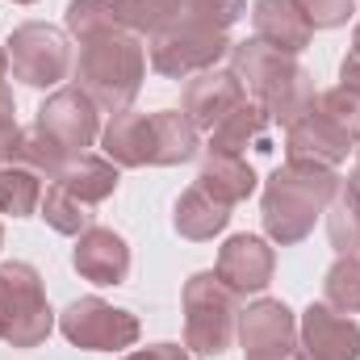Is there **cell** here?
Listing matches in <instances>:
<instances>
[{
    "label": "cell",
    "instance_id": "6da1fadb",
    "mask_svg": "<svg viewBox=\"0 0 360 360\" xmlns=\"http://www.w3.org/2000/svg\"><path fill=\"white\" fill-rule=\"evenodd\" d=\"M335 193H340L335 168L285 160L264 184V231H269V239L281 248L302 243L314 231V222L327 214Z\"/></svg>",
    "mask_w": 360,
    "mask_h": 360
},
{
    "label": "cell",
    "instance_id": "7a4b0ae2",
    "mask_svg": "<svg viewBox=\"0 0 360 360\" xmlns=\"http://www.w3.org/2000/svg\"><path fill=\"white\" fill-rule=\"evenodd\" d=\"M231 72L239 76L243 92L281 126L297 122L314 105V96H319L314 92V76L293 55L272 51L260 38H248V42L231 46Z\"/></svg>",
    "mask_w": 360,
    "mask_h": 360
},
{
    "label": "cell",
    "instance_id": "3957f363",
    "mask_svg": "<svg viewBox=\"0 0 360 360\" xmlns=\"http://www.w3.org/2000/svg\"><path fill=\"white\" fill-rule=\"evenodd\" d=\"M76 80L92 96V105L101 113H126L134 105V96L143 89L147 76V51L139 42V34L113 25L105 34H92L80 42V59H76Z\"/></svg>",
    "mask_w": 360,
    "mask_h": 360
},
{
    "label": "cell",
    "instance_id": "277c9868",
    "mask_svg": "<svg viewBox=\"0 0 360 360\" xmlns=\"http://www.w3.org/2000/svg\"><path fill=\"white\" fill-rule=\"evenodd\" d=\"M239 331V293L218 281V272H197L184 281V348L197 356H222Z\"/></svg>",
    "mask_w": 360,
    "mask_h": 360
},
{
    "label": "cell",
    "instance_id": "5b68a950",
    "mask_svg": "<svg viewBox=\"0 0 360 360\" xmlns=\"http://www.w3.org/2000/svg\"><path fill=\"white\" fill-rule=\"evenodd\" d=\"M231 38L226 30L201 21L197 13H180L172 25H164L160 34H151V68L168 80H188L197 72H210L222 55H231Z\"/></svg>",
    "mask_w": 360,
    "mask_h": 360
},
{
    "label": "cell",
    "instance_id": "8992f818",
    "mask_svg": "<svg viewBox=\"0 0 360 360\" xmlns=\"http://www.w3.org/2000/svg\"><path fill=\"white\" fill-rule=\"evenodd\" d=\"M55 327V310L46 306L42 276L34 264H0V340L13 348H38Z\"/></svg>",
    "mask_w": 360,
    "mask_h": 360
},
{
    "label": "cell",
    "instance_id": "52a82bcc",
    "mask_svg": "<svg viewBox=\"0 0 360 360\" xmlns=\"http://www.w3.org/2000/svg\"><path fill=\"white\" fill-rule=\"evenodd\" d=\"M8 68L30 89H55L72 76L76 59H72L63 30L46 25V21H25L8 38Z\"/></svg>",
    "mask_w": 360,
    "mask_h": 360
},
{
    "label": "cell",
    "instance_id": "ba28073f",
    "mask_svg": "<svg viewBox=\"0 0 360 360\" xmlns=\"http://www.w3.org/2000/svg\"><path fill=\"white\" fill-rule=\"evenodd\" d=\"M59 331L89 352H122L139 340V319L130 310H117L101 297H76L59 314Z\"/></svg>",
    "mask_w": 360,
    "mask_h": 360
},
{
    "label": "cell",
    "instance_id": "9c48e42d",
    "mask_svg": "<svg viewBox=\"0 0 360 360\" xmlns=\"http://www.w3.org/2000/svg\"><path fill=\"white\" fill-rule=\"evenodd\" d=\"M96 113L101 109L92 105L89 92L80 89V84H72V89H55L38 105V122L34 126H42L68 155H89V147L101 134Z\"/></svg>",
    "mask_w": 360,
    "mask_h": 360
},
{
    "label": "cell",
    "instance_id": "30bf717a",
    "mask_svg": "<svg viewBox=\"0 0 360 360\" xmlns=\"http://www.w3.org/2000/svg\"><path fill=\"white\" fill-rule=\"evenodd\" d=\"M239 344L248 360H272L285 352H297V319L285 302L260 297L248 310H239Z\"/></svg>",
    "mask_w": 360,
    "mask_h": 360
},
{
    "label": "cell",
    "instance_id": "8fae6325",
    "mask_svg": "<svg viewBox=\"0 0 360 360\" xmlns=\"http://www.w3.org/2000/svg\"><path fill=\"white\" fill-rule=\"evenodd\" d=\"M352 147H356V143L340 130V122H335L331 113H323L319 96H314V105H310L297 122L285 126V160H306V164L335 168V164L348 160Z\"/></svg>",
    "mask_w": 360,
    "mask_h": 360
},
{
    "label": "cell",
    "instance_id": "7c38bea8",
    "mask_svg": "<svg viewBox=\"0 0 360 360\" xmlns=\"http://www.w3.org/2000/svg\"><path fill=\"white\" fill-rule=\"evenodd\" d=\"M297 340H302V356L306 360H360V327L331 310L327 302L310 306L297 323Z\"/></svg>",
    "mask_w": 360,
    "mask_h": 360
},
{
    "label": "cell",
    "instance_id": "4fadbf2b",
    "mask_svg": "<svg viewBox=\"0 0 360 360\" xmlns=\"http://www.w3.org/2000/svg\"><path fill=\"white\" fill-rule=\"evenodd\" d=\"M214 272H218V281H222L226 289H235L239 297H243V293H260L272 281V272H276V252H272L260 235H235V239H226V248L218 252Z\"/></svg>",
    "mask_w": 360,
    "mask_h": 360
},
{
    "label": "cell",
    "instance_id": "5bb4252c",
    "mask_svg": "<svg viewBox=\"0 0 360 360\" xmlns=\"http://www.w3.org/2000/svg\"><path fill=\"white\" fill-rule=\"evenodd\" d=\"M248 101V92L239 84V76L235 72H218V68H210V72H197V76H188V84H184V117L197 126V130H214L231 109H239Z\"/></svg>",
    "mask_w": 360,
    "mask_h": 360
},
{
    "label": "cell",
    "instance_id": "9a60e30c",
    "mask_svg": "<svg viewBox=\"0 0 360 360\" xmlns=\"http://www.w3.org/2000/svg\"><path fill=\"white\" fill-rule=\"evenodd\" d=\"M76 272L92 285H122L130 276V248L117 231L109 226H89L84 235H76V252H72Z\"/></svg>",
    "mask_w": 360,
    "mask_h": 360
},
{
    "label": "cell",
    "instance_id": "2e32d148",
    "mask_svg": "<svg viewBox=\"0 0 360 360\" xmlns=\"http://www.w3.org/2000/svg\"><path fill=\"white\" fill-rule=\"evenodd\" d=\"M101 151L117 168H143L155 164V117L151 113H113V122L101 130Z\"/></svg>",
    "mask_w": 360,
    "mask_h": 360
},
{
    "label": "cell",
    "instance_id": "e0dca14e",
    "mask_svg": "<svg viewBox=\"0 0 360 360\" xmlns=\"http://www.w3.org/2000/svg\"><path fill=\"white\" fill-rule=\"evenodd\" d=\"M252 30L264 46L281 51V55H302L314 38V25L302 17V8L293 0H256Z\"/></svg>",
    "mask_w": 360,
    "mask_h": 360
},
{
    "label": "cell",
    "instance_id": "ac0fdd59",
    "mask_svg": "<svg viewBox=\"0 0 360 360\" xmlns=\"http://www.w3.org/2000/svg\"><path fill=\"white\" fill-rule=\"evenodd\" d=\"M269 126H272L269 113H264L256 101H243L239 109H231V113L210 130V151H218V155H243L248 147L272 151L269 147Z\"/></svg>",
    "mask_w": 360,
    "mask_h": 360
},
{
    "label": "cell",
    "instance_id": "d6986e66",
    "mask_svg": "<svg viewBox=\"0 0 360 360\" xmlns=\"http://www.w3.org/2000/svg\"><path fill=\"white\" fill-rule=\"evenodd\" d=\"M197 184L210 197H218L222 205H239V201H248L256 193V168L243 155H218V151H210L205 164H201V172H197Z\"/></svg>",
    "mask_w": 360,
    "mask_h": 360
},
{
    "label": "cell",
    "instance_id": "ffe728a7",
    "mask_svg": "<svg viewBox=\"0 0 360 360\" xmlns=\"http://www.w3.org/2000/svg\"><path fill=\"white\" fill-rule=\"evenodd\" d=\"M55 184L63 193H72L80 205L96 210L101 201H109L117 193V164L105 160V155H80V160L68 164V172L55 180Z\"/></svg>",
    "mask_w": 360,
    "mask_h": 360
},
{
    "label": "cell",
    "instance_id": "44dd1931",
    "mask_svg": "<svg viewBox=\"0 0 360 360\" xmlns=\"http://www.w3.org/2000/svg\"><path fill=\"white\" fill-rule=\"evenodd\" d=\"M176 231L184 239H193V243H205V239H214L226 222H231V205H222L218 197H210L201 184H193V188H184L176 201Z\"/></svg>",
    "mask_w": 360,
    "mask_h": 360
},
{
    "label": "cell",
    "instance_id": "7402d4cb",
    "mask_svg": "<svg viewBox=\"0 0 360 360\" xmlns=\"http://www.w3.org/2000/svg\"><path fill=\"white\" fill-rule=\"evenodd\" d=\"M327 235L340 256L360 260V164L352 168L348 180H340V193L327 205Z\"/></svg>",
    "mask_w": 360,
    "mask_h": 360
},
{
    "label": "cell",
    "instance_id": "603a6c76",
    "mask_svg": "<svg viewBox=\"0 0 360 360\" xmlns=\"http://www.w3.org/2000/svg\"><path fill=\"white\" fill-rule=\"evenodd\" d=\"M201 130L176 113V109H160L155 113V168H176V164H188L201 147L197 139Z\"/></svg>",
    "mask_w": 360,
    "mask_h": 360
},
{
    "label": "cell",
    "instance_id": "cb8c5ba5",
    "mask_svg": "<svg viewBox=\"0 0 360 360\" xmlns=\"http://www.w3.org/2000/svg\"><path fill=\"white\" fill-rule=\"evenodd\" d=\"M72 160H80V155H68L42 126H30V130H21V139H17V151H13V164H21V168H30V172H38L42 180H59L68 172V164Z\"/></svg>",
    "mask_w": 360,
    "mask_h": 360
},
{
    "label": "cell",
    "instance_id": "d4e9b609",
    "mask_svg": "<svg viewBox=\"0 0 360 360\" xmlns=\"http://www.w3.org/2000/svg\"><path fill=\"white\" fill-rule=\"evenodd\" d=\"M184 4L188 0H109V8H113V21L122 25V30H130V34H160L164 25H172L180 13H184Z\"/></svg>",
    "mask_w": 360,
    "mask_h": 360
},
{
    "label": "cell",
    "instance_id": "484cf974",
    "mask_svg": "<svg viewBox=\"0 0 360 360\" xmlns=\"http://www.w3.org/2000/svg\"><path fill=\"white\" fill-rule=\"evenodd\" d=\"M42 205V176L21 168V164H0V214L8 218H30Z\"/></svg>",
    "mask_w": 360,
    "mask_h": 360
},
{
    "label": "cell",
    "instance_id": "4316f807",
    "mask_svg": "<svg viewBox=\"0 0 360 360\" xmlns=\"http://www.w3.org/2000/svg\"><path fill=\"white\" fill-rule=\"evenodd\" d=\"M42 218H46V226L51 231H59V235H84L92 226V218H96V210L89 205H80L72 193H63L59 184H51L46 193H42Z\"/></svg>",
    "mask_w": 360,
    "mask_h": 360
},
{
    "label": "cell",
    "instance_id": "83f0119b",
    "mask_svg": "<svg viewBox=\"0 0 360 360\" xmlns=\"http://www.w3.org/2000/svg\"><path fill=\"white\" fill-rule=\"evenodd\" d=\"M323 302L340 314H360V260L340 256L323 276Z\"/></svg>",
    "mask_w": 360,
    "mask_h": 360
},
{
    "label": "cell",
    "instance_id": "f1b7e54d",
    "mask_svg": "<svg viewBox=\"0 0 360 360\" xmlns=\"http://www.w3.org/2000/svg\"><path fill=\"white\" fill-rule=\"evenodd\" d=\"M117 21H113V8H109V0H72L68 4V30L84 42L92 34H105V30H113Z\"/></svg>",
    "mask_w": 360,
    "mask_h": 360
},
{
    "label": "cell",
    "instance_id": "f546056e",
    "mask_svg": "<svg viewBox=\"0 0 360 360\" xmlns=\"http://www.w3.org/2000/svg\"><path fill=\"white\" fill-rule=\"evenodd\" d=\"M319 105H323V113H331L335 122H340V130L360 143V92L352 89H331V92H319Z\"/></svg>",
    "mask_w": 360,
    "mask_h": 360
},
{
    "label": "cell",
    "instance_id": "4dcf8cb0",
    "mask_svg": "<svg viewBox=\"0 0 360 360\" xmlns=\"http://www.w3.org/2000/svg\"><path fill=\"white\" fill-rule=\"evenodd\" d=\"M302 8V17L314 25V30H335L352 17V4L356 0H293Z\"/></svg>",
    "mask_w": 360,
    "mask_h": 360
},
{
    "label": "cell",
    "instance_id": "1f68e13d",
    "mask_svg": "<svg viewBox=\"0 0 360 360\" xmlns=\"http://www.w3.org/2000/svg\"><path fill=\"white\" fill-rule=\"evenodd\" d=\"M188 13H197L201 21H210L218 30H231L243 17V0H188Z\"/></svg>",
    "mask_w": 360,
    "mask_h": 360
},
{
    "label": "cell",
    "instance_id": "d6a6232c",
    "mask_svg": "<svg viewBox=\"0 0 360 360\" xmlns=\"http://www.w3.org/2000/svg\"><path fill=\"white\" fill-rule=\"evenodd\" d=\"M17 139H21V130H17V117H13V113H0V164H8V160H13V151H17Z\"/></svg>",
    "mask_w": 360,
    "mask_h": 360
},
{
    "label": "cell",
    "instance_id": "836d02e7",
    "mask_svg": "<svg viewBox=\"0 0 360 360\" xmlns=\"http://www.w3.org/2000/svg\"><path fill=\"white\" fill-rule=\"evenodd\" d=\"M126 360H193V356H188V348H180V344H155V348L130 352Z\"/></svg>",
    "mask_w": 360,
    "mask_h": 360
},
{
    "label": "cell",
    "instance_id": "e575fe53",
    "mask_svg": "<svg viewBox=\"0 0 360 360\" xmlns=\"http://www.w3.org/2000/svg\"><path fill=\"white\" fill-rule=\"evenodd\" d=\"M340 84H344V89H352V92H360V59L348 55V59L340 63Z\"/></svg>",
    "mask_w": 360,
    "mask_h": 360
},
{
    "label": "cell",
    "instance_id": "d590c367",
    "mask_svg": "<svg viewBox=\"0 0 360 360\" xmlns=\"http://www.w3.org/2000/svg\"><path fill=\"white\" fill-rule=\"evenodd\" d=\"M348 55H352V59H360V25L352 30V51H348Z\"/></svg>",
    "mask_w": 360,
    "mask_h": 360
},
{
    "label": "cell",
    "instance_id": "8d00e7d4",
    "mask_svg": "<svg viewBox=\"0 0 360 360\" xmlns=\"http://www.w3.org/2000/svg\"><path fill=\"white\" fill-rule=\"evenodd\" d=\"M4 72H8V51L0 46V84H4Z\"/></svg>",
    "mask_w": 360,
    "mask_h": 360
},
{
    "label": "cell",
    "instance_id": "74e56055",
    "mask_svg": "<svg viewBox=\"0 0 360 360\" xmlns=\"http://www.w3.org/2000/svg\"><path fill=\"white\" fill-rule=\"evenodd\" d=\"M272 360H306L302 352H285V356H272Z\"/></svg>",
    "mask_w": 360,
    "mask_h": 360
},
{
    "label": "cell",
    "instance_id": "f35d334b",
    "mask_svg": "<svg viewBox=\"0 0 360 360\" xmlns=\"http://www.w3.org/2000/svg\"><path fill=\"white\" fill-rule=\"evenodd\" d=\"M356 164H360V143H356Z\"/></svg>",
    "mask_w": 360,
    "mask_h": 360
},
{
    "label": "cell",
    "instance_id": "ab89813d",
    "mask_svg": "<svg viewBox=\"0 0 360 360\" xmlns=\"http://www.w3.org/2000/svg\"><path fill=\"white\" fill-rule=\"evenodd\" d=\"M17 4H34V0H17Z\"/></svg>",
    "mask_w": 360,
    "mask_h": 360
},
{
    "label": "cell",
    "instance_id": "60d3db41",
    "mask_svg": "<svg viewBox=\"0 0 360 360\" xmlns=\"http://www.w3.org/2000/svg\"><path fill=\"white\" fill-rule=\"evenodd\" d=\"M0 243H4V231H0Z\"/></svg>",
    "mask_w": 360,
    "mask_h": 360
}]
</instances>
